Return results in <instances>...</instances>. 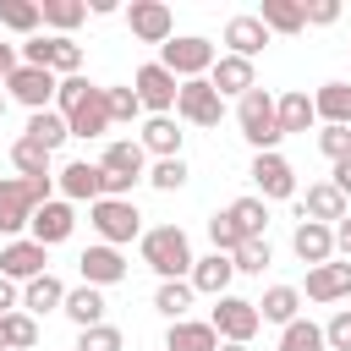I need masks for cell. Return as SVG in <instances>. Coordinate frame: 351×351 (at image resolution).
Instances as JSON below:
<instances>
[{"instance_id": "cell-1", "label": "cell", "mask_w": 351, "mask_h": 351, "mask_svg": "<svg viewBox=\"0 0 351 351\" xmlns=\"http://www.w3.org/2000/svg\"><path fill=\"white\" fill-rule=\"evenodd\" d=\"M55 197V176L44 181H22V176H0V236H16L33 225V214Z\"/></svg>"}, {"instance_id": "cell-2", "label": "cell", "mask_w": 351, "mask_h": 351, "mask_svg": "<svg viewBox=\"0 0 351 351\" xmlns=\"http://www.w3.org/2000/svg\"><path fill=\"white\" fill-rule=\"evenodd\" d=\"M143 263L159 274V280H192V241L181 225H154L143 230Z\"/></svg>"}, {"instance_id": "cell-3", "label": "cell", "mask_w": 351, "mask_h": 351, "mask_svg": "<svg viewBox=\"0 0 351 351\" xmlns=\"http://www.w3.org/2000/svg\"><path fill=\"white\" fill-rule=\"evenodd\" d=\"M236 126H241V137L252 143V154H280V115H274V93L269 88H252V93H241L236 99Z\"/></svg>"}, {"instance_id": "cell-4", "label": "cell", "mask_w": 351, "mask_h": 351, "mask_svg": "<svg viewBox=\"0 0 351 351\" xmlns=\"http://www.w3.org/2000/svg\"><path fill=\"white\" fill-rule=\"evenodd\" d=\"M88 225L99 230L104 247H126L132 236H143V214H137L132 197H99V203H88Z\"/></svg>"}, {"instance_id": "cell-5", "label": "cell", "mask_w": 351, "mask_h": 351, "mask_svg": "<svg viewBox=\"0 0 351 351\" xmlns=\"http://www.w3.org/2000/svg\"><path fill=\"white\" fill-rule=\"evenodd\" d=\"M208 324H214L219 340H230V346H252V335L263 329V313H258V302H247V296H219L214 313H208Z\"/></svg>"}, {"instance_id": "cell-6", "label": "cell", "mask_w": 351, "mask_h": 351, "mask_svg": "<svg viewBox=\"0 0 351 351\" xmlns=\"http://www.w3.org/2000/svg\"><path fill=\"white\" fill-rule=\"evenodd\" d=\"M214 44L208 38H197V33H186V38H170L165 49H159V66L170 71V77H181V82H192V77H208L214 71Z\"/></svg>"}, {"instance_id": "cell-7", "label": "cell", "mask_w": 351, "mask_h": 351, "mask_svg": "<svg viewBox=\"0 0 351 351\" xmlns=\"http://www.w3.org/2000/svg\"><path fill=\"white\" fill-rule=\"evenodd\" d=\"M55 93H60V77L44 71V66H16V71L5 77V99L27 104L33 115H38V110H55Z\"/></svg>"}, {"instance_id": "cell-8", "label": "cell", "mask_w": 351, "mask_h": 351, "mask_svg": "<svg viewBox=\"0 0 351 351\" xmlns=\"http://www.w3.org/2000/svg\"><path fill=\"white\" fill-rule=\"evenodd\" d=\"M132 88H137V99H143V110H148V115H170V110H176V99H181V77H170L159 60L137 66Z\"/></svg>"}, {"instance_id": "cell-9", "label": "cell", "mask_w": 351, "mask_h": 351, "mask_svg": "<svg viewBox=\"0 0 351 351\" xmlns=\"http://www.w3.org/2000/svg\"><path fill=\"white\" fill-rule=\"evenodd\" d=\"M176 115L192 121V126H219V121H225V99H219V88H214L208 77H192V82H181Z\"/></svg>"}, {"instance_id": "cell-10", "label": "cell", "mask_w": 351, "mask_h": 351, "mask_svg": "<svg viewBox=\"0 0 351 351\" xmlns=\"http://www.w3.org/2000/svg\"><path fill=\"white\" fill-rule=\"evenodd\" d=\"M252 186H258V197L263 203H285V197H296V170H291V159L285 154H252Z\"/></svg>"}, {"instance_id": "cell-11", "label": "cell", "mask_w": 351, "mask_h": 351, "mask_svg": "<svg viewBox=\"0 0 351 351\" xmlns=\"http://www.w3.org/2000/svg\"><path fill=\"white\" fill-rule=\"evenodd\" d=\"M126 27H132V38L159 44V49L176 38V16H170L165 0H132V5H126Z\"/></svg>"}, {"instance_id": "cell-12", "label": "cell", "mask_w": 351, "mask_h": 351, "mask_svg": "<svg viewBox=\"0 0 351 351\" xmlns=\"http://www.w3.org/2000/svg\"><path fill=\"white\" fill-rule=\"evenodd\" d=\"M0 274H5V280H16V285H27V280L49 274V247H38L33 236L5 241V247H0Z\"/></svg>"}, {"instance_id": "cell-13", "label": "cell", "mask_w": 351, "mask_h": 351, "mask_svg": "<svg viewBox=\"0 0 351 351\" xmlns=\"http://www.w3.org/2000/svg\"><path fill=\"white\" fill-rule=\"evenodd\" d=\"M55 186H60L66 203H99L104 197V170L88 165V159H71V165L55 170Z\"/></svg>"}, {"instance_id": "cell-14", "label": "cell", "mask_w": 351, "mask_h": 351, "mask_svg": "<svg viewBox=\"0 0 351 351\" xmlns=\"http://www.w3.org/2000/svg\"><path fill=\"white\" fill-rule=\"evenodd\" d=\"M99 170L104 176H121V181H148V148L137 143V137H121V143H110L104 148V159H99Z\"/></svg>"}, {"instance_id": "cell-15", "label": "cell", "mask_w": 351, "mask_h": 351, "mask_svg": "<svg viewBox=\"0 0 351 351\" xmlns=\"http://www.w3.org/2000/svg\"><path fill=\"white\" fill-rule=\"evenodd\" d=\"M27 230H33V241H38V247H60V241L77 230V208H71L66 197H49V203L33 214V225H27Z\"/></svg>"}, {"instance_id": "cell-16", "label": "cell", "mask_w": 351, "mask_h": 351, "mask_svg": "<svg viewBox=\"0 0 351 351\" xmlns=\"http://www.w3.org/2000/svg\"><path fill=\"white\" fill-rule=\"evenodd\" d=\"M291 252L302 258V263H335V225H318V219H302L296 230H291Z\"/></svg>"}, {"instance_id": "cell-17", "label": "cell", "mask_w": 351, "mask_h": 351, "mask_svg": "<svg viewBox=\"0 0 351 351\" xmlns=\"http://www.w3.org/2000/svg\"><path fill=\"white\" fill-rule=\"evenodd\" d=\"M77 269H82V285H99V291L126 280V258H121V247H104V241L88 247V252L77 258Z\"/></svg>"}, {"instance_id": "cell-18", "label": "cell", "mask_w": 351, "mask_h": 351, "mask_svg": "<svg viewBox=\"0 0 351 351\" xmlns=\"http://www.w3.org/2000/svg\"><path fill=\"white\" fill-rule=\"evenodd\" d=\"M302 296L307 302H346L351 296V263H318V269H307Z\"/></svg>"}, {"instance_id": "cell-19", "label": "cell", "mask_w": 351, "mask_h": 351, "mask_svg": "<svg viewBox=\"0 0 351 351\" xmlns=\"http://www.w3.org/2000/svg\"><path fill=\"white\" fill-rule=\"evenodd\" d=\"M208 82L219 88V99H241V93L258 88V71H252V60H241V55H219L214 71H208Z\"/></svg>"}, {"instance_id": "cell-20", "label": "cell", "mask_w": 351, "mask_h": 351, "mask_svg": "<svg viewBox=\"0 0 351 351\" xmlns=\"http://www.w3.org/2000/svg\"><path fill=\"white\" fill-rule=\"evenodd\" d=\"M66 126H71V137H104L110 132V99H104V88H88L82 104L66 115Z\"/></svg>"}, {"instance_id": "cell-21", "label": "cell", "mask_w": 351, "mask_h": 351, "mask_svg": "<svg viewBox=\"0 0 351 351\" xmlns=\"http://www.w3.org/2000/svg\"><path fill=\"white\" fill-rule=\"evenodd\" d=\"M346 192L335 186V181H313L307 186V197H302V219H318V225H340L346 219Z\"/></svg>"}, {"instance_id": "cell-22", "label": "cell", "mask_w": 351, "mask_h": 351, "mask_svg": "<svg viewBox=\"0 0 351 351\" xmlns=\"http://www.w3.org/2000/svg\"><path fill=\"white\" fill-rule=\"evenodd\" d=\"M230 280H236V263L225 258V252H208V258H197L192 263V291L197 296H230Z\"/></svg>"}, {"instance_id": "cell-23", "label": "cell", "mask_w": 351, "mask_h": 351, "mask_svg": "<svg viewBox=\"0 0 351 351\" xmlns=\"http://www.w3.org/2000/svg\"><path fill=\"white\" fill-rule=\"evenodd\" d=\"M225 44H230L225 55H241V60H252V55L269 44V27L258 22V11H241V16H230V22H225Z\"/></svg>"}, {"instance_id": "cell-24", "label": "cell", "mask_w": 351, "mask_h": 351, "mask_svg": "<svg viewBox=\"0 0 351 351\" xmlns=\"http://www.w3.org/2000/svg\"><path fill=\"white\" fill-rule=\"evenodd\" d=\"M165 351H219V335L208 318H181V324H170Z\"/></svg>"}, {"instance_id": "cell-25", "label": "cell", "mask_w": 351, "mask_h": 351, "mask_svg": "<svg viewBox=\"0 0 351 351\" xmlns=\"http://www.w3.org/2000/svg\"><path fill=\"white\" fill-rule=\"evenodd\" d=\"M137 143H143L154 159H181V132H176V115H148Z\"/></svg>"}, {"instance_id": "cell-26", "label": "cell", "mask_w": 351, "mask_h": 351, "mask_svg": "<svg viewBox=\"0 0 351 351\" xmlns=\"http://www.w3.org/2000/svg\"><path fill=\"white\" fill-rule=\"evenodd\" d=\"M66 307V285L55 280V274H38V280H27L22 285V313H60Z\"/></svg>"}, {"instance_id": "cell-27", "label": "cell", "mask_w": 351, "mask_h": 351, "mask_svg": "<svg viewBox=\"0 0 351 351\" xmlns=\"http://www.w3.org/2000/svg\"><path fill=\"white\" fill-rule=\"evenodd\" d=\"M77 329H93V324H104V291L99 285H77V291H66V307H60Z\"/></svg>"}, {"instance_id": "cell-28", "label": "cell", "mask_w": 351, "mask_h": 351, "mask_svg": "<svg viewBox=\"0 0 351 351\" xmlns=\"http://www.w3.org/2000/svg\"><path fill=\"white\" fill-rule=\"evenodd\" d=\"M258 313H263V324H296L302 318V291L296 285H269L263 291V302H258Z\"/></svg>"}, {"instance_id": "cell-29", "label": "cell", "mask_w": 351, "mask_h": 351, "mask_svg": "<svg viewBox=\"0 0 351 351\" xmlns=\"http://www.w3.org/2000/svg\"><path fill=\"white\" fill-rule=\"evenodd\" d=\"M313 110L324 126H351V82H324L313 93Z\"/></svg>"}, {"instance_id": "cell-30", "label": "cell", "mask_w": 351, "mask_h": 351, "mask_svg": "<svg viewBox=\"0 0 351 351\" xmlns=\"http://www.w3.org/2000/svg\"><path fill=\"white\" fill-rule=\"evenodd\" d=\"M258 22H263L269 33H285V38H291V33L307 27V11H302V0H263V5H258Z\"/></svg>"}, {"instance_id": "cell-31", "label": "cell", "mask_w": 351, "mask_h": 351, "mask_svg": "<svg viewBox=\"0 0 351 351\" xmlns=\"http://www.w3.org/2000/svg\"><path fill=\"white\" fill-rule=\"evenodd\" d=\"M274 115H280V132H285V137H291V132H307V126L318 121L313 93H302V88H296V93H280V99H274Z\"/></svg>"}, {"instance_id": "cell-32", "label": "cell", "mask_w": 351, "mask_h": 351, "mask_svg": "<svg viewBox=\"0 0 351 351\" xmlns=\"http://www.w3.org/2000/svg\"><path fill=\"white\" fill-rule=\"evenodd\" d=\"M22 137H33L38 148H49V154H55V148L71 137V126H66V115H60V110H38V115H27V132H22Z\"/></svg>"}, {"instance_id": "cell-33", "label": "cell", "mask_w": 351, "mask_h": 351, "mask_svg": "<svg viewBox=\"0 0 351 351\" xmlns=\"http://www.w3.org/2000/svg\"><path fill=\"white\" fill-rule=\"evenodd\" d=\"M11 165H16L22 181H44V176H55V170H49V148H38L33 137H16V143H11Z\"/></svg>"}, {"instance_id": "cell-34", "label": "cell", "mask_w": 351, "mask_h": 351, "mask_svg": "<svg viewBox=\"0 0 351 351\" xmlns=\"http://www.w3.org/2000/svg\"><path fill=\"white\" fill-rule=\"evenodd\" d=\"M225 214L236 219V230H241L247 241H258V236H263V225H269V203H263L258 192H252V197H236V203H230Z\"/></svg>"}, {"instance_id": "cell-35", "label": "cell", "mask_w": 351, "mask_h": 351, "mask_svg": "<svg viewBox=\"0 0 351 351\" xmlns=\"http://www.w3.org/2000/svg\"><path fill=\"white\" fill-rule=\"evenodd\" d=\"M192 280H159V291H154V307L170 318V324H181L186 318V307H192Z\"/></svg>"}, {"instance_id": "cell-36", "label": "cell", "mask_w": 351, "mask_h": 351, "mask_svg": "<svg viewBox=\"0 0 351 351\" xmlns=\"http://www.w3.org/2000/svg\"><path fill=\"white\" fill-rule=\"evenodd\" d=\"M280 351H329V340H324V324H313V318H296V324H285V329H280Z\"/></svg>"}, {"instance_id": "cell-37", "label": "cell", "mask_w": 351, "mask_h": 351, "mask_svg": "<svg viewBox=\"0 0 351 351\" xmlns=\"http://www.w3.org/2000/svg\"><path fill=\"white\" fill-rule=\"evenodd\" d=\"M38 11H44V22H49L60 38H71V27L88 16V5H82V0H38Z\"/></svg>"}, {"instance_id": "cell-38", "label": "cell", "mask_w": 351, "mask_h": 351, "mask_svg": "<svg viewBox=\"0 0 351 351\" xmlns=\"http://www.w3.org/2000/svg\"><path fill=\"white\" fill-rule=\"evenodd\" d=\"M44 22V11H38V0H0V27H11V33H27L33 38V27Z\"/></svg>"}, {"instance_id": "cell-39", "label": "cell", "mask_w": 351, "mask_h": 351, "mask_svg": "<svg viewBox=\"0 0 351 351\" xmlns=\"http://www.w3.org/2000/svg\"><path fill=\"white\" fill-rule=\"evenodd\" d=\"M38 346V318L33 313H5V351H33Z\"/></svg>"}, {"instance_id": "cell-40", "label": "cell", "mask_w": 351, "mask_h": 351, "mask_svg": "<svg viewBox=\"0 0 351 351\" xmlns=\"http://www.w3.org/2000/svg\"><path fill=\"white\" fill-rule=\"evenodd\" d=\"M77 351H126V335L115 324H93V329H77Z\"/></svg>"}, {"instance_id": "cell-41", "label": "cell", "mask_w": 351, "mask_h": 351, "mask_svg": "<svg viewBox=\"0 0 351 351\" xmlns=\"http://www.w3.org/2000/svg\"><path fill=\"white\" fill-rule=\"evenodd\" d=\"M104 99H110V126H126V121H137V115H143L137 88H104Z\"/></svg>"}, {"instance_id": "cell-42", "label": "cell", "mask_w": 351, "mask_h": 351, "mask_svg": "<svg viewBox=\"0 0 351 351\" xmlns=\"http://www.w3.org/2000/svg\"><path fill=\"white\" fill-rule=\"evenodd\" d=\"M148 186L181 192V186H186V159H154V165H148Z\"/></svg>"}, {"instance_id": "cell-43", "label": "cell", "mask_w": 351, "mask_h": 351, "mask_svg": "<svg viewBox=\"0 0 351 351\" xmlns=\"http://www.w3.org/2000/svg\"><path fill=\"white\" fill-rule=\"evenodd\" d=\"M230 263H236V274H263V269H269V263H274V252H269V241H263V236H258V241H241V247H236V258H230Z\"/></svg>"}, {"instance_id": "cell-44", "label": "cell", "mask_w": 351, "mask_h": 351, "mask_svg": "<svg viewBox=\"0 0 351 351\" xmlns=\"http://www.w3.org/2000/svg\"><path fill=\"white\" fill-rule=\"evenodd\" d=\"M208 241H214V252H225V258H236V247H241L247 236L236 230V219H230V214H214V219H208Z\"/></svg>"}, {"instance_id": "cell-45", "label": "cell", "mask_w": 351, "mask_h": 351, "mask_svg": "<svg viewBox=\"0 0 351 351\" xmlns=\"http://www.w3.org/2000/svg\"><path fill=\"white\" fill-rule=\"evenodd\" d=\"M49 71H55V77H77V71H82V44L55 33V60H49Z\"/></svg>"}, {"instance_id": "cell-46", "label": "cell", "mask_w": 351, "mask_h": 351, "mask_svg": "<svg viewBox=\"0 0 351 351\" xmlns=\"http://www.w3.org/2000/svg\"><path fill=\"white\" fill-rule=\"evenodd\" d=\"M318 148L329 154V165L351 159V126H324V132H318Z\"/></svg>"}, {"instance_id": "cell-47", "label": "cell", "mask_w": 351, "mask_h": 351, "mask_svg": "<svg viewBox=\"0 0 351 351\" xmlns=\"http://www.w3.org/2000/svg\"><path fill=\"white\" fill-rule=\"evenodd\" d=\"M49 60H55V33H49V38L33 33V38L22 44V66H44V71H49Z\"/></svg>"}, {"instance_id": "cell-48", "label": "cell", "mask_w": 351, "mask_h": 351, "mask_svg": "<svg viewBox=\"0 0 351 351\" xmlns=\"http://www.w3.org/2000/svg\"><path fill=\"white\" fill-rule=\"evenodd\" d=\"M88 88H93L88 77H60V93H55V110H60V115H71V110L82 104V93H88Z\"/></svg>"}, {"instance_id": "cell-49", "label": "cell", "mask_w": 351, "mask_h": 351, "mask_svg": "<svg viewBox=\"0 0 351 351\" xmlns=\"http://www.w3.org/2000/svg\"><path fill=\"white\" fill-rule=\"evenodd\" d=\"M324 340H329V351H351V307H340V313L324 324Z\"/></svg>"}, {"instance_id": "cell-50", "label": "cell", "mask_w": 351, "mask_h": 351, "mask_svg": "<svg viewBox=\"0 0 351 351\" xmlns=\"http://www.w3.org/2000/svg\"><path fill=\"white\" fill-rule=\"evenodd\" d=\"M302 11H307V22H313V27L340 22V5H335V0H313V5H302Z\"/></svg>"}, {"instance_id": "cell-51", "label": "cell", "mask_w": 351, "mask_h": 351, "mask_svg": "<svg viewBox=\"0 0 351 351\" xmlns=\"http://www.w3.org/2000/svg\"><path fill=\"white\" fill-rule=\"evenodd\" d=\"M16 307H22V291H16V280L0 274V313H16Z\"/></svg>"}, {"instance_id": "cell-52", "label": "cell", "mask_w": 351, "mask_h": 351, "mask_svg": "<svg viewBox=\"0 0 351 351\" xmlns=\"http://www.w3.org/2000/svg\"><path fill=\"white\" fill-rule=\"evenodd\" d=\"M329 181H335V186L346 192V203H351V159H340V165L329 170Z\"/></svg>"}, {"instance_id": "cell-53", "label": "cell", "mask_w": 351, "mask_h": 351, "mask_svg": "<svg viewBox=\"0 0 351 351\" xmlns=\"http://www.w3.org/2000/svg\"><path fill=\"white\" fill-rule=\"evenodd\" d=\"M335 252H346V263H351V214L335 225Z\"/></svg>"}, {"instance_id": "cell-54", "label": "cell", "mask_w": 351, "mask_h": 351, "mask_svg": "<svg viewBox=\"0 0 351 351\" xmlns=\"http://www.w3.org/2000/svg\"><path fill=\"white\" fill-rule=\"evenodd\" d=\"M16 66H22V55H16V44H0V82H5V77H11Z\"/></svg>"}, {"instance_id": "cell-55", "label": "cell", "mask_w": 351, "mask_h": 351, "mask_svg": "<svg viewBox=\"0 0 351 351\" xmlns=\"http://www.w3.org/2000/svg\"><path fill=\"white\" fill-rule=\"evenodd\" d=\"M219 351H252V346H230V340H219Z\"/></svg>"}, {"instance_id": "cell-56", "label": "cell", "mask_w": 351, "mask_h": 351, "mask_svg": "<svg viewBox=\"0 0 351 351\" xmlns=\"http://www.w3.org/2000/svg\"><path fill=\"white\" fill-rule=\"evenodd\" d=\"M0 351H5V313H0Z\"/></svg>"}, {"instance_id": "cell-57", "label": "cell", "mask_w": 351, "mask_h": 351, "mask_svg": "<svg viewBox=\"0 0 351 351\" xmlns=\"http://www.w3.org/2000/svg\"><path fill=\"white\" fill-rule=\"evenodd\" d=\"M0 121H5V93H0Z\"/></svg>"}]
</instances>
